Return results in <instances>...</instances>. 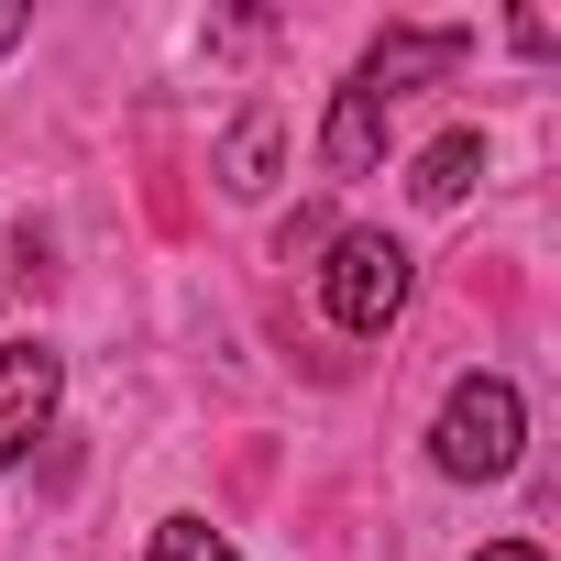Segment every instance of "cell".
Returning <instances> with one entry per match:
<instances>
[{
  "label": "cell",
  "mask_w": 561,
  "mask_h": 561,
  "mask_svg": "<svg viewBox=\"0 0 561 561\" xmlns=\"http://www.w3.org/2000/svg\"><path fill=\"white\" fill-rule=\"evenodd\" d=\"M408 275H419V264H408L397 231H331V242H320V309H331L353 342H375V331L408 309Z\"/></svg>",
  "instance_id": "obj_2"
},
{
  "label": "cell",
  "mask_w": 561,
  "mask_h": 561,
  "mask_svg": "<svg viewBox=\"0 0 561 561\" xmlns=\"http://www.w3.org/2000/svg\"><path fill=\"white\" fill-rule=\"evenodd\" d=\"M451 67H462V34H386V45H375L353 78H364V89L397 111V89H419V78H451Z\"/></svg>",
  "instance_id": "obj_5"
},
{
  "label": "cell",
  "mask_w": 561,
  "mask_h": 561,
  "mask_svg": "<svg viewBox=\"0 0 561 561\" xmlns=\"http://www.w3.org/2000/svg\"><path fill=\"white\" fill-rule=\"evenodd\" d=\"M264 176H275V122L253 111V122H231V144H220V187H231V198H253Z\"/></svg>",
  "instance_id": "obj_7"
},
{
  "label": "cell",
  "mask_w": 561,
  "mask_h": 561,
  "mask_svg": "<svg viewBox=\"0 0 561 561\" xmlns=\"http://www.w3.org/2000/svg\"><path fill=\"white\" fill-rule=\"evenodd\" d=\"M56 397H67V364L45 342H0V473L56 430Z\"/></svg>",
  "instance_id": "obj_3"
},
{
  "label": "cell",
  "mask_w": 561,
  "mask_h": 561,
  "mask_svg": "<svg viewBox=\"0 0 561 561\" xmlns=\"http://www.w3.org/2000/svg\"><path fill=\"white\" fill-rule=\"evenodd\" d=\"M473 561H550L539 539H495V550H473Z\"/></svg>",
  "instance_id": "obj_10"
},
{
  "label": "cell",
  "mask_w": 561,
  "mask_h": 561,
  "mask_svg": "<svg viewBox=\"0 0 561 561\" xmlns=\"http://www.w3.org/2000/svg\"><path fill=\"white\" fill-rule=\"evenodd\" d=\"M375 154H386V100L364 78H342L331 89V122H320V165L331 176H375Z\"/></svg>",
  "instance_id": "obj_4"
},
{
  "label": "cell",
  "mask_w": 561,
  "mask_h": 561,
  "mask_svg": "<svg viewBox=\"0 0 561 561\" xmlns=\"http://www.w3.org/2000/svg\"><path fill=\"white\" fill-rule=\"evenodd\" d=\"M473 176H484V133H440V144L419 154V176H408V187H419L430 209H451V198H462Z\"/></svg>",
  "instance_id": "obj_6"
},
{
  "label": "cell",
  "mask_w": 561,
  "mask_h": 561,
  "mask_svg": "<svg viewBox=\"0 0 561 561\" xmlns=\"http://www.w3.org/2000/svg\"><path fill=\"white\" fill-rule=\"evenodd\" d=\"M23 34H34V12H23V0H0V56H12Z\"/></svg>",
  "instance_id": "obj_9"
},
{
  "label": "cell",
  "mask_w": 561,
  "mask_h": 561,
  "mask_svg": "<svg viewBox=\"0 0 561 561\" xmlns=\"http://www.w3.org/2000/svg\"><path fill=\"white\" fill-rule=\"evenodd\" d=\"M144 561H242V550H231V539H220V528H209V517H165V528H154V550H144Z\"/></svg>",
  "instance_id": "obj_8"
},
{
  "label": "cell",
  "mask_w": 561,
  "mask_h": 561,
  "mask_svg": "<svg viewBox=\"0 0 561 561\" xmlns=\"http://www.w3.org/2000/svg\"><path fill=\"white\" fill-rule=\"evenodd\" d=\"M517 440H528V408H517L506 375H462V386L440 397V419H430V462H440L451 484L517 473Z\"/></svg>",
  "instance_id": "obj_1"
}]
</instances>
